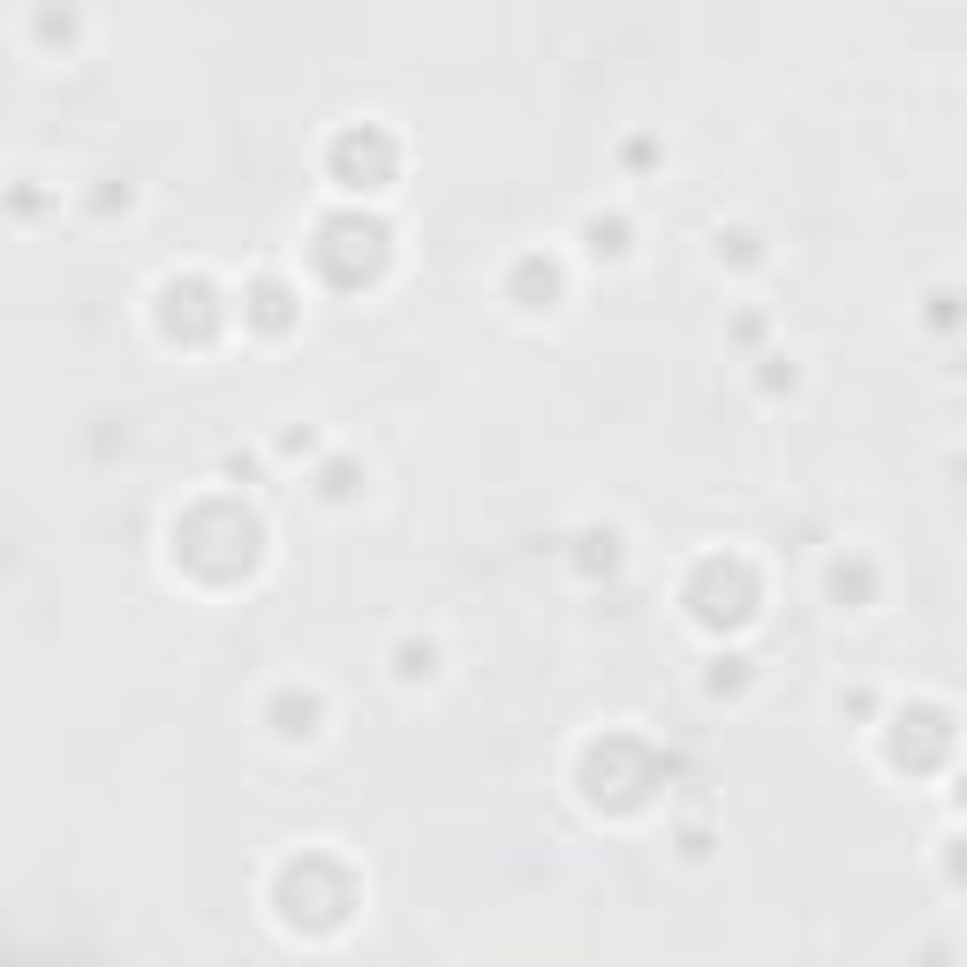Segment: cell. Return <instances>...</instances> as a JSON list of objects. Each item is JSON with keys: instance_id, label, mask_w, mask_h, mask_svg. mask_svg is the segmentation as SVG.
<instances>
[{"instance_id": "cell-1", "label": "cell", "mask_w": 967, "mask_h": 967, "mask_svg": "<svg viewBox=\"0 0 967 967\" xmlns=\"http://www.w3.org/2000/svg\"><path fill=\"white\" fill-rule=\"evenodd\" d=\"M31 31H46V38H61V46H68V38H84V16H53V8H38Z\"/></svg>"}]
</instances>
